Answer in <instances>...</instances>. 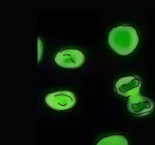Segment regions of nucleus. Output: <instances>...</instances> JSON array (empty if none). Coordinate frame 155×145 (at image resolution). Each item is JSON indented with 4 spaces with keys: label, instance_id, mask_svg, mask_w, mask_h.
<instances>
[{
    "label": "nucleus",
    "instance_id": "f257e3e1",
    "mask_svg": "<svg viewBox=\"0 0 155 145\" xmlns=\"http://www.w3.org/2000/svg\"><path fill=\"white\" fill-rule=\"evenodd\" d=\"M107 43L115 53L127 56L132 54L137 48L139 43V33L133 26L118 25L109 31Z\"/></svg>",
    "mask_w": 155,
    "mask_h": 145
},
{
    "label": "nucleus",
    "instance_id": "0eeeda50",
    "mask_svg": "<svg viewBox=\"0 0 155 145\" xmlns=\"http://www.w3.org/2000/svg\"><path fill=\"white\" fill-rule=\"evenodd\" d=\"M38 41H39V60L40 59V50H41V41H40V38H38Z\"/></svg>",
    "mask_w": 155,
    "mask_h": 145
},
{
    "label": "nucleus",
    "instance_id": "7ed1b4c3",
    "mask_svg": "<svg viewBox=\"0 0 155 145\" xmlns=\"http://www.w3.org/2000/svg\"><path fill=\"white\" fill-rule=\"evenodd\" d=\"M54 60L61 67L73 69L80 67L85 63L86 55L83 51L77 48H65L56 53Z\"/></svg>",
    "mask_w": 155,
    "mask_h": 145
},
{
    "label": "nucleus",
    "instance_id": "39448f33",
    "mask_svg": "<svg viewBox=\"0 0 155 145\" xmlns=\"http://www.w3.org/2000/svg\"><path fill=\"white\" fill-rule=\"evenodd\" d=\"M142 86V81L136 76L120 77L117 80L114 85L117 93L125 98H130L133 95L140 93Z\"/></svg>",
    "mask_w": 155,
    "mask_h": 145
},
{
    "label": "nucleus",
    "instance_id": "20e7f679",
    "mask_svg": "<svg viewBox=\"0 0 155 145\" xmlns=\"http://www.w3.org/2000/svg\"><path fill=\"white\" fill-rule=\"evenodd\" d=\"M154 101L146 96H143L140 93L130 97L127 99V111L136 116L147 115L154 108Z\"/></svg>",
    "mask_w": 155,
    "mask_h": 145
},
{
    "label": "nucleus",
    "instance_id": "423d86ee",
    "mask_svg": "<svg viewBox=\"0 0 155 145\" xmlns=\"http://www.w3.org/2000/svg\"><path fill=\"white\" fill-rule=\"evenodd\" d=\"M95 145H129V140L123 134H112L102 137Z\"/></svg>",
    "mask_w": 155,
    "mask_h": 145
},
{
    "label": "nucleus",
    "instance_id": "f03ea898",
    "mask_svg": "<svg viewBox=\"0 0 155 145\" xmlns=\"http://www.w3.org/2000/svg\"><path fill=\"white\" fill-rule=\"evenodd\" d=\"M45 102L54 110H66L72 108L77 103V96L72 91L61 90L45 95Z\"/></svg>",
    "mask_w": 155,
    "mask_h": 145
}]
</instances>
